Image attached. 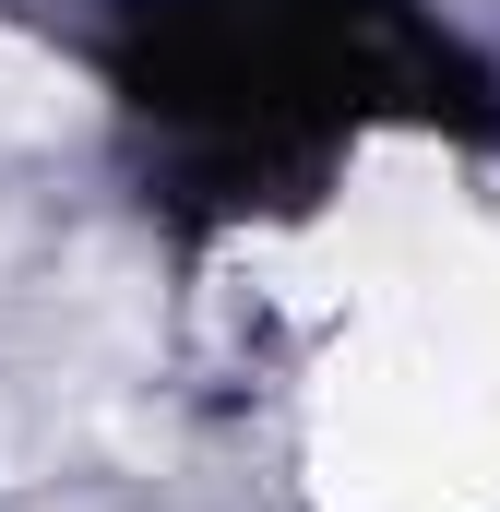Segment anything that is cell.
Instances as JSON below:
<instances>
[]
</instances>
